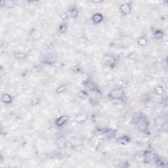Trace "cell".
<instances>
[{"label": "cell", "instance_id": "ba28073f", "mask_svg": "<svg viewBox=\"0 0 168 168\" xmlns=\"http://www.w3.org/2000/svg\"><path fill=\"white\" fill-rule=\"evenodd\" d=\"M104 19H105V16H104V15L101 13L99 12L95 13L91 16V22L96 25L101 24V23L104 21Z\"/></svg>", "mask_w": 168, "mask_h": 168}, {"label": "cell", "instance_id": "7c38bea8", "mask_svg": "<svg viewBox=\"0 0 168 168\" xmlns=\"http://www.w3.org/2000/svg\"><path fill=\"white\" fill-rule=\"evenodd\" d=\"M1 101L6 105H11L13 102V97L9 93H4L2 95Z\"/></svg>", "mask_w": 168, "mask_h": 168}, {"label": "cell", "instance_id": "3957f363", "mask_svg": "<svg viewBox=\"0 0 168 168\" xmlns=\"http://www.w3.org/2000/svg\"><path fill=\"white\" fill-rule=\"evenodd\" d=\"M135 126L137 127V129L138 132L141 133H144L146 134L149 130V127H150V121L147 117L146 115L144 114H141V117L137 121Z\"/></svg>", "mask_w": 168, "mask_h": 168}, {"label": "cell", "instance_id": "277c9868", "mask_svg": "<svg viewBox=\"0 0 168 168\" xmlns=\"http://www.w3.org/2000/svg\"><path fill=\"white\" fill-rule=\"evenodd\" d=\"M133 11V3L131 2H126L121 3L119 6V11L120 14L127 16L131 14Z\"/></svg>", "mask_w": 168, "mask_h": 168}, {"label": "cell", "instance_id": "7402d4cb", "mask_svg": "<svg viewBox=\"0 0 168 168\" xmlns=\"http://www.w3.org/2000/svg\"><path fill=\"white\" fill-rule=\"evenodd\" d=\"M42 103V98L39 97H35L30 101V106L32 107H37Z\"/></svg>", "mask_w": 168, "mask_h": 168}, {"label": "cell", "instance_id": "9c48e42d", "mask_svg": "<svg viewBox=\"0 0 168 168\" xmlns=\"http://www.w3.org/2000/svg\"><path fill=\"white\" fill-rule=\"evenodd\" d=\"M66 11L69 15V17H70V19H77L79 14V9L76 5H72V6H70L68 9Z\"/></svg>", "mask_w": 168, "mask_h": 168}, {"label": "cell", "instance_id": "5b68a950", "mask_svg": "<svg viewBox=\"0 0 168 168\" xmlns=\"http://www.w3.org/2000/svg\"><path fill=\"white\" fill-rule=\"evenodd\" d=\"M56 145L57 148L61 150L66 149L68 147V142L65 136L61 135L58 137L56 140Z\"/></svg>", "mask_w": 168, "mask_h": 168}, {"label": "cell", "instance_id": "6da1fadb", "mask_svg": "<svg viewBox=\"0 0 168 168\" xmlns=\"http://www.w3.org/2000/svg\"><path fill=\"white\" fill-rule=\"evenodd\" d=\"M107 97L109 99L112 101L123 102L125 99L126 94L124 89L116 88L115 87L108 93Z\"/></svg>", "mask_w": 168, "mask_h": 168}, {"label": "cell", "instance_id": "7a4b0ae2", "mask_svg": "<svg viewBox=\"0 0 168 168\" xmlns=\"http://www.w3.org/2000/svg\"><path fill=\"white\" fill-rule=\"evenodd\" d=\"M101 64L106 68L114 69L118 65V59L113 54L105 53L101 59Z\"/></svg>", "mask_w": 168, "mask_h": 168}, {"label": "cell", "instance_id": "8992f818", "mask_svg": "<svg viewBox=\"0 0 168 168\" xmlns=\"http://www.w3.org/2000/svg\"><path fill=\"white\" fill-rule=\"evenodd\" d=\"M69 121V117L67 115H61L55 120V125L58 128H62Z\"/></svg>", "mask_w": 168, "mask_h": 168}, {"label": "cell", "instance_id": "8fae6325", "mask_svg": "<svg viewBox=\"0 0 168 168\" xmlns=\"http://www.w3.org/2000/svg\"><path fill=\"white\" fill-rule=\"evenodd\" d=\"M137 43L141 48L147 47L149 43V40L147 36L145 34H142L140 36H138L137 39Z\"/></svg>", "mask_w": 168, "mask_h": 168}, {"label": "cell", "instance_id": "5bb4252c", "mask_svg": "<svg viewBox=\"0 0 168 168\" xmlns=\"http://www.w3.org/2000/svg\"><path fill=\"white\" fill-rule=\"evenodd\" d=\"M68 86L67 84H61L57 87L55 90V93L57 95H60L65 93L68 91Z\"/></svg>", "mask_w": 168, "mask_h": 168}, {"label": "cell", "instance_id": "52a82bcc", "mask_svg": "<svg viewBox=\"0 0 168 168\" xmlns=\"http://www.w3.org/2000/svg\"><path fill=\"white\" fill-rule=\"evenodd\" d=\"M13 57L15 59L18 61H26L27 60L30 56V54L28 53L26 51H15L13 54Z\"/></svg>", "mask_w": 168, "mask_h": 168}, {"label": "cell", "instance_id": "d6986e66", "mask_svg": "<svg viewBox=\"0 0 168 168\" xmlns=\"http://www.w3.org/2000/svg\"><path fill=\"white\" fill-rule=\"evenodd\" d=\"M127 84H128V81H127V79L125 78H121L118 81L115 87L116 88L124 89L125 87L127 85Z\"/></svg>", "mask_w": 168, "mask_h": 168}, {"label": "cell", "instance_id": "9a60e30c", "mask_svg": "<svg viewBox=\"0 0 168 168\" xmlns=\"http://www.w3.org/2000/svg\"><path fill=\"white\" fill-rule=\"evenodd\" d=\"M152 93L156 96L162 97L165 93V88L163 85H158L152 89Z\"/></svg>", "mask_w": 168, "mask_h": 168}, {"label": "cell", "instance_id": "cb8c5ba5", "mask_svg": "<svg viewBox=\"0 0 168 168\" xmlns=\"http://www.w3.org/2000/svg\"><path fill=\"white\" fill-rule=\"evenodd\" d=\"M152 99V96L150 93H145L142 97V101L144 103H147Z\"/></svg>", "mask_w": 168, "mask_h": 168}, {"label": "cell", "instance_id": "4fadbf2b", "mask_svg": "<svg viewBox=\"0 0 168 168\" xmlns=\"http://www.w3.org/2000/svg\"><path fill=\"white\" fill-rule=\"evenodd\" d=\"M88 120V116L85 114H79L76 115L74 118L75 122L78 124H84Z\"/></svg>", "mask_w": 168, "mask_h": 168}, {"label": "cell", "instance_id": "2e32d148", "mask_svg": "<svg viewBox=\"0 0 168 168\" xmlns=\"http://www.w3.org/2000/svg\"><path fill=\"white\" fill-rule=\"evenodd\" d=\"M68 30V26L67 22H62L58 26V32L60 34H65Z\"/></svg>", "mask_w": 168, "mask_h": 168}, {"label": "cell", "instance_id": "30bf717a", "mask_svg": "<svg viewBox=\"0 0 168 168\" xmlns=\"http://www.w3.org/2000/svg\"><path fill=\"white\" fill-rule=\"evenodd\" d=\"M131 141V138L130 136L127 135H121V137H119L116 140V143L119 145L125 146L127 144H128Z\"/></svg>", "mask_w": 168, "mask_h": 168}, {"label": "cell", "instance_id": "ffe728a7", "mask_svg": "<svg viewBox=\"0 0 168 168\" xmlns=\"http://www.w3.org/2000/svg\"><path fill=\"white\" fill-rule=\"evenodd\" d=\"M0 5H1L2 7L13 8L16 5V2H15V1H2V2H0Z\"/></svg>", "mask_w": 168, "mask_h": 168}, {"label": "cell", "instance_id": "44dd1931", "mask_svg": "<svg viewBox=\"0 0 168 168\" xmlns=\"http://www.w3.org/2000/svg\"><path fill=\"white\" fill-rule=\"evenodd\" d=\"M89 97V93L88 91L82 89L79 91L78 94V97L79 98V99H86V98H88Z\"/></svg>", "mask_w": 168, "mask_h": 168}, {"label": "cell", "instance_id": "e0dca14e", "mask_svg": "<svg viewBox=\"0 0 168 168\" xmlns=\"http://www.w3.org/2000/svg\"><path fill=\"white\" fill-rule=\"evenodd\" d=\"M153 36L156 40H161L164 36V32L161 29H156L153 32Z\"/></svg>", "mask_w": 168, "mask_h": 168}, {"label": "cell", "instance_id": "ac0fdd59", "mask_svg": "<svg viewBox=\"0 0 168 168\" xmlns=\"http://www.w3.org/2000/svg\"><path fill=\"white\" fill-rule=\"evenodd\" d=\"M55 61L56 59L53 55H48L43 59V62L47 65H53V64H55Z\"/></svg>", "mask_w": 168, "mask_h": 168}, {"label": "cell", "instance_id": "603a6c76", "mask_svg": "<svg viewBox=\"0 0 168 168\" xmlns=\"http://www.w3.org/2000/svg\"><path fill=\"white\" fill-rule=\"evenodd\" d=\"M59 16H60V19L62 20V22H67L68 19H70V17H69V15H68L66 11H62V12H61Z\"/></svg>", "mask_w": 168, "mask_h": 168}]
</instances>
